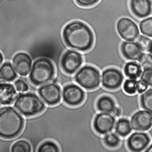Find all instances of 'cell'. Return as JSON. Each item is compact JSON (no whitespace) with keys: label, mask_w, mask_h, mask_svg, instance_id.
I'll return each instance as SVG.
<instances>
[{"label":"cell","mask_w":152,"mask_h":152,"mask_svg":"<svg viewBox=\"0 0 152 152\" xmlns=\"http://www.w3.org/2000/svg\"><path fill=\"white\" fill-rule=\"evenodd\" d=\"M62 98L67 105L78 106L84 101L85 92L78 84H66L62 91Z\"/></svg>","instance_id":"7"},{"label":"cell","mask_w":152,"mask_h":152,"mask_svg":"<svg viewBox=\"0 0 152 152\" xmlns=\"http://www.w3.org/2000/svg\"><path fill=\"white\" fill-rule=\"evenodd\" d=\"M140 79L142 80L145 83H147L148 86H152V68L142 70Z\"/></svg>","instance_id":"29"},{"label":"cell","mask_w":152,"mask_h":152,"mask_svg":"<svg viewBox=\"0 0 152 152\" xmlns=\"http://www.w3.org/2000/svg\"><path fill=\"white\" fill-rule=\"evenodd\" d=\"M11 151L12 152H31V146L27 141L19 140L13 143Z\"/></svg>","instance_id":"25"},{"label":"cell","mask_w":152,"mask_h":152,"mask_svg":"<svg viewBox=\"0 0 152 152\" xmlns=\"http://www.w3.org/2000/svg\"><path fill=\"white\" fill-rule=\"evenodd\" d=\"M129 7L131 12L139 18H144L152 12L151 0H130Z\"/></svg>","instance_id":"16"},{"label":"cell","mask_w":152,"mask_h":152,"mask_svg":"<svg viewBox=\"0 0 152 152\" xmlns=\"http://www.w3.org/2000/svg\"><path fill=\"white\" fill-rule=\"evenodd\" d=\"M116 119L109 112H101L96 115L93 121V127L96 132L100 135H105L111 132L115 128Z\"/></svg>","instance_id":"11"},{"label":"cell","mask_w":152,"mask_h":152,"mask_svg":"<svg viewBox=\"0 0 152 152\" xmlns=\"http://www.w3.org/2000/svg\"><path fill=\"white\" fill-rule=\"evenodd\" d=\"M141 107L152 114V88L147 89L140 96Z\"/></svg>","instance_id":"22"},{"label":"cell","mask_w":152,"mask_h":152,"mask_svg":"<svg viewBox=\"0 0 152 152\" xmlns=\"http://www.w3.org/2000/svg\"><path fill=\"white\" fill-rule=\"evenodd\" d=\"M99 0H76V3L82 7H90L96 4Z\"/></svg>","instance_id":"32"},{"label":"cell","mask_w":152,"mask_h":152,"mask_svg":"<svg viewBox=\"0 0 152 152\" xmlns=\"http://www.w3.org/2000/svg\"><path fill=\"white\" fill-rule=\"evenodd\" d=\"M17 90L12 83L0 82V104L9 105L17 97Z\"/></svg>","instance_id":"17"},{"label":"cell","mask_w":152,"mask_h":152,"mask_svg":"<svg viewBox=\"0 0 152 152\" xmlns=\"http://www.w3.org/2000/svg\"><path fill=\"white\" fill-rule=\"evenodd\" d=\"M138 62L143 70L152 68V56L150 53H142L138 59Z\"/></svg>","instance_id":"28"},{"label":"cell","mask_w":152,"mask_h":152,"mask_svg":"<svg viewBox=\"0 0 152 152\" xmlns=\"http://www.w3.org/2000/svg\"><path fill=\"white\" fill-rule=\"evenodd\" d=\"M3 61H4V57H3V54L0 52V66H1V64L3 63Z\"/></svg>","instance_id":"37"},{"label":"cell","mask_w":152,"mask_h":152,"mask_svg":"<svg viewBox=\"0 0 152 152\" xmlns=\"http://www.w3.org/2000/svg\"><path fill=\"white\" fill-rule=\"evenodd\" d=\"M147 51L152 56V39L151 40L150 44H149V46H148V49H147Z\"/></svg>","instance_id":"35"},{"label":"cell","mask_w":152,"mask_h":152,"mask_svg":"<svg viewBox=\"0 0 152 152\" xmlns=\"http://www.w3.org/2000/svg\"><path fill=\"white\" fill-rule=\"evenodd\" d=\"M55 67L51 60L47 58H40L35 60L30 72V81L36 86H40L53 79Z\"/></svg>","instance_id":"4"},{"label":"cell","mask_w":152,"mask_h":152,"mask_svg":"<svg viewBox=\"0 0 152 152\" xmlns=\"http://www.w3.org/2000/svg\"><path fill=\"white\" fill-rule=\"evenodd\" d=\"M24 120L15 108L10 106L0 109V137L12 139L18 137L23 129Z\"/></svg>","instance_id":"2"},{"label":"cell","mask_w":152,"mask_h":152,"mask_svg":"<svg viewBox=\"0 0 152 152\" xmlns=\"http://www.w3.org/2000/svg\"><path fill=\"white\" fill-rule=\"evenodd\" d=\"M104 142L109 148H116L120 143V138L117 133H107L104 135Z\"/></svg>","instance_id":"24"},{"label":"cell","mask_w":152,"mask_h":152,"mask_svg":"<svg viewBox=\"0 0 152 152\" xmlns=\"http://www.w3.org/2000/svg\"><path fill=\"white\" fill-rule=\"evenodd\" d=\"M137 79L128 78L124 81L123 84L124 91L129 95H134L137 92Z\"/></svg>","instance_id":"26"},{"label":"cell","mask_w":152,"mask_h":152,"mask_svg":"<svg viewBox=\"0 0 152 152\" xmlns=\"http://www.w3.org/2000/svg\"><path fill=\"white\" fill-rule=\"evenodd\" d=\"M83 56L77 50H66L61 58V68L64 73L71 75L76 73L81 68L83 64Z\"/></svg>","instance_id":"6"},{"label":"cell","mask_w":152,"mask_h":152,"mask_svg":"<svg viewBox=\"0 0 152 152\" xmlns=\"http://www.w3.org/2000/svg\"><path fill=\"white\" fill-rule=\"evenodd\" d=\"M151 40V39H150V37H149L142 35L138 37V41H137V42L139 43V45H140L141 47L142 48V50H147V49H148V46H149V44H150Z\"/></svg>","instance_id":"31"},{"label":"cell","mask_w":152,"mask_h":152,"mask_svg":"<svg viewBox=\"0 0 152 152\" xmlns=\"http://www.w3.org/2000/svg\"><path fill=\"white\" fill-rule=\"evenodd\" d=\"M103 86L110 91H115L121 87L124 82V75L121 70L116 68H108L101 75Z\"/></svg>","instance_id":"10"},{"label":"cell","mask_w":152,"mask_h":152,"mask_svg":"<svg viewBox=\"0 0 152 152\" xmlns=\"http://www.w3.org/2000/svg\"><path fill=\"white\" fill-rule=\"evenodd\" d=\"M132 129L136 131H146L152 127V114L145 110H138L130 119Z\"/></svg>","instance_id":"12"},{"label":"cell","mask_w":152,"mask_h":152,"mask_svg":"<svg viewBox=\"0 0 152 152\" xmlns=\"http://www.w3.org/2000/svg\"><path fill=\"white\" fill-rule=\"evenodd\" d=\"M139 31L142 35L152 37V17L144 18L139 22Z\"/></svg>","instance_id":"23"},{"label":"cell","mask_w":152,"mask_h":152,"mask_svg":"<svg viewBox=\"0 0 152 152\" xmlns=\"http://www.w3.org/2000/svg\"><path fill=\"white\" fill-rule=\"evenodd\" d=\"M113 113H114V115L116 116V117H119V116H121V110L119 109V108H115V110H114V111H113Z\"/></svg>","instance_id":"34"},{"label":"cell","mask_w":152,"mask_h":152,"mask_svg":"<svg viewBox=\"0 0 152 152\" xmlns=\"http://www.w3.org/2000/svg\"><path fill=\"white\" fill-rule=\"evenodd\" d=\"M59 148L58 144H56L54 142L51 141H46L43 142L39 148L38 152H58Z\"/></svg>","instance_id":"27"},{"label":"cell","mask_w":152,"mask_h":152,"mask_svg":"<svg viewBox=\"0 0 152 152\" xmlns=\"http://www.w3.org/2000/svg\"><path fill=\"white\" fill-rule=\"evenodd\" d=\"M117 31L119 36L125 41H135L140 36L137 24L129 18H121L118 19Z\"/></svg>","instance_id":"8"},{"label":"cell","mask_w":152,"mask_h":152,"mask_svg":"<svg viewBox=\"0 0 152 152\" xmlns=\"http://www.w3.org/2000/svg\"><path fill=\"white\" fill-rule=\"evenodd\" d=\"M17 78V71L13 64L6 62L0 66V80L5 82H12Z\"/></svg>","instance_id":"18"},{"label":"cell","mask_w":152,"mask_h":152,"mask_svg":"<svg viewBox=\"0 0 152 152\" xmlns=\"http://www.w3.org/2000/svg\"><path fill=\"white\" fill-rule=\"evenodd\" d=\"M151 142V137L147 133L142 131H137L130 134L127 139V147L129 151L140 152L145 151Z\"/></svg>","instance_id":"13"},{"label":"cell","mask_w":152,"mask_h":152,"mask_svg":"<svg viewBox=\"0 0 152 152\" xmlns=\"http://www.w3.org/2000/svg\"><path fill=\"white\" fill-rule=\"evenodd\" d=\"M12 64L18 75L25 77L31 72L32 67V61L28 54L24 52H18L13 57Z\"/></svg>","instance_id":"14"},{"label":"cell","mask_w":152,"mask_h":152,"mask_svg":"<svg viewBox=\"0 0 152 152\" xmlns=\"http://www.w3.org/2000/svg\"><path fill=\"white\" fill-rule=\"evenodd\" d=\"M62 34L66 45L73 50L85 52L93 46V31L82 21H71L67 23Z\"/></svg>","instance_id":"1"},{"label":"cell","mask_w":152,"mask_h":152,"mask_svg":"<svg viewBox=\"0 0 152 152\" xmlns=\"http://www.w3.org/2000/svg\"><path fill=\"white\" fill-rule=\"evenodd\" d=\"M121 52L124 58L130 61H138L143 53V50L138 42L124 41L121 45Z\"/></svg>","instance_id":"15"},{"label":"cell","mask_w":152,"mask_h":152,"mask_svg":"<svg viewBox=\"0 0 152 152\" xmlns=\"http://www.w3.org/2000/svg\"><path fill=\"white\" fill-rule=\"evenodd\" d=\"M14 108L25 117H33L43 112L45 105L42 98L36 94L20 92L15 99Z\"/></svg>","instance_id":"3"},{"label":"cell","mask_w":152,"mask_h":152,"mask_svg":"<svg viewBox=\"0 0 152 152\" xmlns=\"http://www.w3.org/2000/svg\"><path fill=\"white\" fill-rule=\"evenodd\" d=\"M145 151L146 152H152V143L150 145V146H148L146 149H145Z\"/></svg>","instance_id":"36"},{"label":"cell","mask_w":152,"mask_h":152,"mask_svg":"<svg viewBox=\"0 0 152 152\" xmlns=\"http://www.w3.org/2000/svg\"><path fill=\"white\" fill-rule=\"evenodd\" d=\"M14 86H15L17 91H19V92H25V91H27L29 90L28 84L23 79L16 80L15 83H14Z\"/></svg>","instance_id":"30"},{"label":"cell","mask_w":152,"mask_h":152,"mask_svg":"<svg viewBox=\"0 0 152 152\" xmlns=\"http://www.w3.org/2000/svg\"><path fill=\"white\" fill-rule=\"evenodd\" d=\"M38 95L46 104L56 105L62 98V91L58 84L55 83H45L38 89Z\"/></svg>","instance_id":"9"},{"label":"cell","mask_w":152,"mask_h":152,"mask_svg":"<svg viewBox=\"0 0 152 152\" xmlns=\"http://www.w3.org/2000/svg\"><path fill=\"white\" fill-rule=\"evenodd\" d=\"M115 130H116V133L120 137H125L129 136L132 130L130 122L126 118L118 119L115 125Z\"/></svg>","instance_id":"21"},{"label":"cell","mask_w":152,"mask_h":152,"mask_svg":"<svg viewBox=\"0 0 152 152\" xmlns=\"http://www.w3.org/2000/svg\"><path fill=\"white\" fill-rule=\"evenodd\" d=\"M116 108L115 101L109 96H103L96 101V109L101 112H113Z\"/></svg>","instance_id":"19"},{"label":"cell","mask_w":152,"mask_h":152,"mask_svg":"<svg viewBox=\"0 0 152 152\" xmlns=\"http://www.w3.org/2000/svg\"><path fill=\"white\" fill-rule=\"evenodd\" d=\"M74 79L82 88L92 91L99 87L101 82V75L99 70L91 65H84L75 74Z\"/></svg>","instance_id":"5"},{"label":"cell","mask_w":152,"mask_h":152,"mask_svg":"<svg viewBox=\"0 0 152 152\" xmlns=\"http://www.w3.org/2000/svg\"><path fill=\"white\" fill-rule=\"evenodd\" d=\"M137 92L138 93H142L144 92L147 89H148V84L145 83L142 80H137Z\"/></svg>","instance_id":"33"},{"label":"cell","mask_w":152,"mask_h":152,"mask_svg":"<svg viewBox=\"0 0 152 152\" xmlns=\"http://www.w3.org/2000/svg\"><path fill=\"white\" fill-rule=\"evenodd\" d=\"M124 71L128 78L137 79L141 77L142 70L139 64H137L136 61H131L125 64L124 67Z\"/></svg>","instance_id":"20"}]
</instances>
